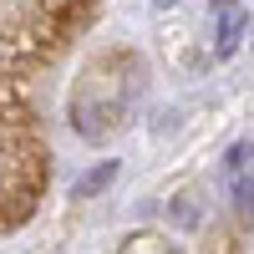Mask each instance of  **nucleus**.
Instances as JSON below:
<instances>
[{"instance_id":"nucleus-1","label":"nucleus","mask_w":254,"mask_h":254,"mask_svg":"<svg viewBox=\"0 0 254 254\" xmlns=\"http://www.w3.org/2000/svg\"><path fill=\"white\" fill-rule=\"evenodd\" d=\"M249 158H254V142H234V147L224 153V168H219L229 198H234V208H239L244 219L254 214V163H249Z\"/></svg>"},{"instance_id":"nucleus-2","label":"nucleus","mask_w":254,"mask_h":254,"mask_svg":"<svg viewBox=\"0 0 254 254\" xmlns=\"http://www.w3.org/2000/svg\"><path fill=\"white\" fill-rule=\"evenodd\" d=\"M239 31H244V15H239V10L219 15V56H229V51L239 46Z\"/></svg>"},{"instance_id":"nucleus-3","label":"nucleus","mask_w":254,"mask_h":254,"mask_svg":"<svg viewBox=\"0 0 254 254\" xmlns=\"http://www.w3.org/2000/svg\"><path fill=\"white\" fill-rule=\"evenodd\" d=\"M112 173H117V163H102L97 173H87V178L76 183V198H87V193H97V188H107V183H112Z\"/></svg>"},{"instance_id":"nucleus-4","label":"nucleus","mask_w":254,"mask_h":254,"mask_svg":"<svg viewBox=\"0 0 254 254\" xmlns=\"http://www.w3.org/2000/svg\"><path fill=\"white\" fill-rule=\"evenodd\" d=\"M214 10H219V15H229V10H234V0H214Z\"/></svg>"}]
</instances>
